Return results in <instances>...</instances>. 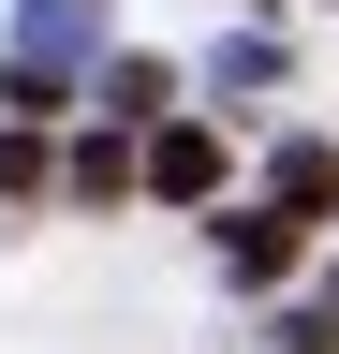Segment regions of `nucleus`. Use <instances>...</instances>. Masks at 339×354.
Wrapping results in <instances>:
<instances>
[{
	"label": "nucleus",
	"instance_id": "obj_1",
	"mask_svg": "<svg viewBox=\"0 0 339 354\" xmlns=\"http://www.w3.org/2000/svg\"><path fill=\"white\" fill-rule=\"evenodd\" d=\"M295 251H310V221H280V207H251V221H222V266H236V281H280Z\"/></svg>",
	"mask_w": 339,
	"mask_h": 354
},
{
	"label": "nucleus",
	"instance_id": "obj_2",
	"mask_svg": "<svg viewBox=\"0 0 339 354\" xmlns=\"http://www.w3.org/2000/svg\"><path fill=\"white\" fill-rule=\"evenodd\" d=\"M148 192L206 207V192H222V133H162V148H148Z\"/></svg>",
	"mask_w": 339,
	"mask_h": 354
},
{
	"label": "nucleus",
	"instance_id": "obj_3",
	"mask_svg": "<svg viewBox=\"0 0 339 354\" xmlns=\"http://www.w3.org/2000/svg\"><path fill=\"white\" fill-rule=\"evenodd\" d=\"M325 207H339V148L295 133V148H280V221H325Z\"/></svg>",
	"mask_w": 339,
	"mask_h": 354
},
{
	"label": "nucleus",
	"instance_id": "obj_4",
	"mask_svg": "<svg viewBox=\"0 0 339 354\" xmlns=\"http://www.w3.org/2000/svg\"><path fill=\"white\" fill-rule=\"evenodd\" d=\"M295 339H310V354H339V295H325V310H310V325H295Z\"/></svg>",
	"mask_w": 339,
	"mask_h": 354
}]
</instances>
